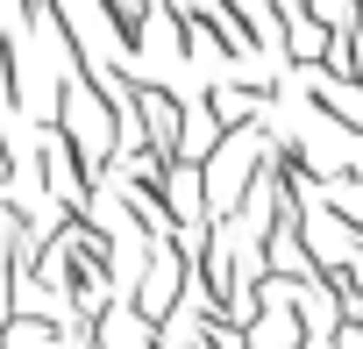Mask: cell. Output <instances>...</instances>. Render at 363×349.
I'll list each match as a JSON object with an SVG mask.
<instances>
[{"instance_id": "1", "label": "cell", "mask_w": 363, "mask_h": 349, "mask_svg": "<svg viewBox=\"0 0 363 349\" xmlns=\"http://www.w3.org/2000/svg\"><path fill=\"white\" fill-rule=\"evenodd\" d=\"M65 135H72V150L86 157V171L107 186V171L121 164V150H128V121H121V107L86 79V72H72L65 86H57V114H50Z\"/></svg>"}, {"instance_id": "2", "label": "cell", "mask_w": 363, "mask_h": 349, "mask_svg": "<svg viewBox=\"0 0 363 349\" xmlns=\"http://www.w3.org/2000/svg\"><path fill=\"white\" fill-rule=\"evenodd\" d=\"M186 299H193V243H186V236L150 243V264H143V278H135L128 306H135L150 328H164V321L186 306Z\"/></svg>"}, {"instance_id": "3", "label": "cell", "mask_w": 363, "mask_h": 349, "mask_svg": "<svg viewBox=\"0 0 363 349\" xmlns=\"http://www.w3.org/2000/svg\"><path fill=\"white\" fill-rule=\"evenodd\" d=\"M128 72H135V65H128ZM135 135H143V150L178 157V135H186V93H178L171 79L135 72Z\"/></svg>"}, {"instance_id": "4", "label": "cell", "mask_w": 363, "mask_h": 349, "mask_svg": "<svg viewBox=\"0 0 363 349\" xmlns=\"http://www.w3.org/2000/svg\"><path fill=\"white\" fill-rule=\"evenodd\" d=\"M299 86H306V107L313 114H328L335 128H356L363 135V79H349V72H299Z\"/></svg>"}, {"instance_id": "5", "label": "cell", "mask_w": 363, "mask_h": 349, "mask_svg": "<svg viewBox=\"0 0 363 349\" xmlns=\"http://www.w3.org/2000/svg\"><path fill=\"white\" fill-rule=\"evenodd\" d=\"M164 207H171L178 236L214 228V207H207V171H200V164H186V157H171V171H164Z\"/></svg>"}, {"instance_id": "6", "label": "cell", "mask_w": 363, "mask_h": 349, "mask_svg": "<svg viewBox=\"0 0 363 349\" xmlns=\"http://www.w3.org/2000/svg\"><path fill=\"white\" fill-rule=\"evenodd\" d=\"M93 349H164V335L121 299V306H107L100 314V328H93Z\"/></svg>"}, {"instance_id": "7", "label": "cell", "mask_w": 363, "mask_h": 349, "mask_svg": "<svg viewBox=\"0 0 363 349\" xmlns=\"http://www.w3.org/2000/svg\"><path fill=\"white\" fill-rule=\"evenodd\" d=\"M0 349H65V328H50L36 314H15L8 328H0Z\"/></svg>"}, {"instance_id": "8", "label": "cell", "mask_w": 363, "mask_h": 349, "mask_svg": "<svg viewBox=\"0 0 363 349\" xmlns=\"http://www.w3.org/2000/svg\"><path fill=\"white\" fill-rule=\"evenodd\" d=\"M306 15L328 22L335 36H356V29H363V0H306Z\"/></svg>"}, {"instance_id": "9", "label": "cell", "mask_w": 363, "mask_h": 349, "mask_svg": "<svg viewBox=\"0 0 363 349\" xmlns=\"http://www.w3.org/2000/svg\"><path fill=\"white\" fill-rule=\"evenodd\" d=\"M320 349H349V342H320Z\"/></svg>"}]
</instances>
